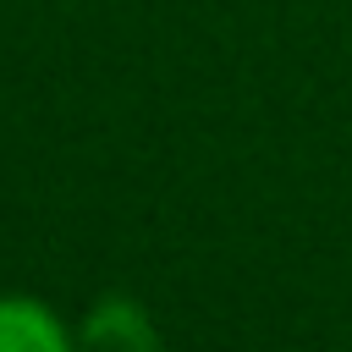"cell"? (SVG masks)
<instances>
[{
	"label": "cell",
	"mask_w": 352,
	"mask_h": 352,
	"mask_svg": "<svg viewBox=\"0 0 352 352\" xmlns=\"http://www.w3.org/2000/svg\"><path fill=\"white\" fill-rule=\"evenodd\" d=\"M82 352H160V336L138 302L104 297L82 324Z\"/></svg>",
	"instance_id": "obj_1"
},
{
	"label": "cell",
	"mask_w": 352,
	"mask_h": 352,
	"mask_svg": "<svg viewBox=\"0 0 352 352\" xmlns=\"http://www.w3.org/2000/svg\"><path fill=\"white\" fill-rule=\"evenodd\" d=\"M0 352H72V341L44 302L0 297Z\"/></svg>",
	"instance_id": "obj_2"
}]
</instances>
